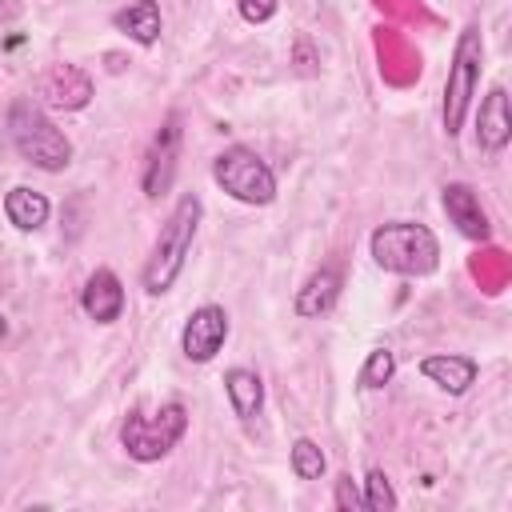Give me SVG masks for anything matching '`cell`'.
I'll return each mask as SVG.
<instances>
[{
	"instance_id": "obj_3",
	"label": "cell",
	"mask_w": 512,
	"mask_h": 512,
	"mask_svg": "<svg viewBox=\"0 0 512 512\" xmlns=\"http://www.w3.org/2000/svg\"><path fill=\"white\" fill-rule=\"evenodd\" d=\"M8 136H12V148L40 172H64L72 164V140L44 116L40 104L24 96L12 100L8 108Z\"/></svg>"
},
{
	"instance_id": "obj_10",
	"label": "cell",
	"mask_w": 512,
	"mask_h": 512,
	"mask_svg": "<svg viewBox=\"0 0 512 512\" xmlns=\"http://www.w3.org/2000/svg\"><path fill=\"white\" fill-rule=\"evenodd\" d=\"M80 308H84L88 320H96V324L120 320V312H124V284H120V276H116L112 268H96V272L84 280Z\"/></svg>"
},
{
	"instance_id": "obj_11",
	"label": "cell",
	"mask_w": 512,
	"mask_h": 512,
	"mask_svg": "<svg viewBox=\"0 0 512 512\" xmlns=\"http://www.w3.org/2000/svg\"><path fill=\"white\" fill-rule=\"evenodd\" d=\"M440 204L448 212V220L468 236V240H488L492 236V224H488V212L480 208V196L468 188V184H444L440 192Z\"/></svg>"
},
{
	"instance_id": "obj_24",
	"label": "cell",
	"mask_w": 512,
	"mask_h": 512,
	"mask_svg": "<svg viewBox=\"0 0 512 512\" xmlns=\"http://www.w3.org/2000/svg\"><path fill=\"white\" fill-rule=\"evenodd\" d=\"M4 336H8V320L0 316V340H4Z\"/></svg>"
},
{
	"instance_id": "obj_19",
	"label": "cell",
	"mask_w": 512,
	"mask_h": 512,
	"mask_svg": "<svg viewBox=\"0 0 512 512\" xmlns=\"http://www.w3.org/2000/svg\"><path fill=\"white\" fill-rule=\"evenodd\" d=\"M324 468H328V460H324L320 444L308 440V436H300V440L292 444V472H296V480H320Z\"/></svg>"
},
{
	"instance_id": "obj_12",
	"label": "cell",
	"mask_w": 512,
	"mask_h": 512,
	"mask_svg": "<svg viewBox=\"0 0 512 512\" xmlns=\"http://www.w3.org/2000/svg\"><path fill=\"white\" fill-rule=\"evenodd\" d=\"M420 372L436 384V388H444L448 396H464L472 384H476V372H480V364L472 360V356H456V352H436V356H424L420 360Z\"/></svg>"
},
{
	"instance_id": "obj_20",
	"label": "cell",
	"mask_w": 512,
	"mask_h": 512,
	"mask_svg": "<svg viewBox=\"0 0 512 512\" xmlns=\"http://www.w3.org/2000/svg\"><path fill=\"white\" fill-rule=\"evenodd\" d=\"M364 508H368V512H392V508H396L392 480H388L380 468H372L368 480H364Z\"/></svg>"
},
{
	"instance_id": "obj_7",
	"label": "cell",
	"mask_w": 512,
	"mask_h": 512,
	"mask_svg": "<svg viewBox=\"0 0 512 512\" xmlns=\"http://www.w3.org/2000/svg\"><path fill=\"white\" fill-rule=\"evenodd\" d=\"M224 340H228V312H224L220 304L196 308V312L188 316L184 332H180V348H184V356H188L192 364L216 360V352L224 348Z\"/></svg>"
},
{
	"instance_id": "obj_1",
	"label": "cell",
	"mask_w": 512,
	"mask_h": 512,
	"mask_svg": "<svg viewBox=\"0 0 512 512\" xmlns=\"http://www.w3.org/2000/svg\"><path fill=\"white\" fill-rule=\"evenodd\" d=\"M200 212H204V204H200L196 192H184V196L172 204V212H168V220L160 224V236H156V244H152V256H148V264H144V272H140V284H144L148 296H164V292L176 284V276L184 272V260H188L192 240H196Z\"/></svg>"
},
{
	"instance_id": "obj_8",
	"label": "cell",
	"mask_w": 512,
	"mask_h": 512,
	"mask_svg": "<svg viewBox=\"0 0 512 512\" xmlns=\"http://www.w3.org/2000/svg\"><path fill=\"white\" fill-rule=\"evenodd\" d=\"M176 152H180V116L172 112V116L160 124V132H156V140H152V148H148L144 176H140L144 196L168 192V184H172V176H176Z\"/></svg>"
},
{
	"instance_id": "obj_18",
	"label": "cell",
	"mask_w": 512,
	"mask_h": 512,
	"mask_svg": "<svg viewBox=\"0 0 512 512\" xmlns=\"http://www.w3.org/2000/svg\"><path fill=\"white\" fill-rule=\"evenodd\" d=\"M392 376H396V352H392V348H372L368 360L360 364L356 384H360L364 392H372V388H384Z\"/></svg>"
},
{
	"instance_id": "obj_13",
	"label": "cell",
	"mask_w": 512,
	"mask_h": 512,
	"mask_svg": "<svg viewBox=\"0 0 512 512\" xmlns=\"http://www.w3.org/2000/svg\"><path fill=\"white\" fill-rule=\"evenodd\" d=\"M44 96L52 108H64V112H76L92 100V80L72 68V64H56L48 76H44Z\"/></svg>"
},
{
	"instance_id": "obj_22",
	"label": "cell",
	"mask_w": 512,
	"mask_h": 512,
	"mask_svg": "<svg viewBox=\"0 0 512 512\" xmlns=\"http://www.w3.org/2000/svg\"><path fill=\"white\" fill-rule=\"evenodd\" d=\"M240 16L248 24H264L276 16V0H240Z\"/></svg>"
},
{
	"instance_id": "obj_2",
	"label": "cell",
	"mask_w": 512,
	"mask_h": 512,
	"mask_svg": "<svg viewBox=\"0 0 512 512\" xmlns=\"http://www.w3.org/2000/svg\"><path fill=\"white\" fill-rule=\"evenodd\" d=\"M368 248H372V260L384 272H396V276H428L440 264L436 232L428 224H416V220H388V224H380L368 236Z\"/></svg>"
},
{
	"instance_id": "obj_17",
	"label": "cell",
	"mask_w": 512,
	"mask_h": 512,
	"mask_svg": "<svg viewBox=\"0 0 512 512\" xmlns=\"http://www.w3.org/2000/svg\"><path fill=\"white\" fill-rule=\"evenodd\" d=\"M336 296H340V272L336 268H320L296 292V316H320V312H328L336 304Z\"/></svg>"
},
{
	"instance_id": "obj_9",
	"label": "cell",
	"mask_w": 512,
	"mask_h": 512,
	"mask_svg": "<svg viewBox=\"0 0 512 512\" xmlns=\"http://www.w3.org/2000/svg\"><path fill=\"white\" fill-rule=\"evenodd\" d=\"M512 140V108H508V92L496 84L488 88V96L480 100V112H476V148L496 156L504 152Z\"/></svg>"
},
{
	"instance_id": "obj_15",
	"label": "cell",
	"mask_w": 512,
	"mask_h": 512,
	"mask_svg": "<svg viewBox=\"0 0 512 512\" xmlns=\"http://www.w3.org/2000/svg\"><path fill=\"white\" fill-rule=\"evenodd\" d=\"M48 212H52V204H48V196L44 192H36V188H12L8 196H4V216H8V224L12 228H20V232H36L44 220H48Z\"/></svg>"
},
{
	"instance_id": "obj_5",
	"label": "cell",
	"mask_w": 512,
	"mask_h": 512,
	"mask_svg": "<svg viewBox=\"0 0 512 512\" xmlns=\"http://www.w3.org/2000/svg\"><path fill=\"white\" fill-rule=\"evenodd\" d=\"M184 432H188V408H184L180 400H168V404H160L152 416H144L140 408L128 412L124 424H120V444H124V452H128L132 460L152 464V460L168 456V452L180 444Z\"/></svg>"
},
{
	"instance_id": "obj_14",
	"label": "cell",
	"mask_w": 512,
	"mask_h": 512,
	"mask_svg": "<svg viewBox=\"0 0 512 512\" xmlns=\"http://www.w3.org/2000/svg\"><path fill=\"white\" fill-rule=\"evenodd\" d=\"M112 24H116L128 40H136V44H144V48H152V44L160 40V28H164L156 0H132L128 8H120V12L112 16Z\"/></svg>"
},
{
	"instance_id": "obj_23",
	"label": "cell",
	"mask_w": 512,
	"mask_h": 512,
	"mask_svg": "<svg viewBox=\"0 0 512 512\" xmlns=\"http://www.w3.org/2000/svg\"><path fill=\"white\" fill-rule=\"evenodd\" d=\"M20 16V4H12V0H0V24L4 20H16Z\"/></svg>"
},
{
	"instance_id": "obj_6",
	"label": "cell",
	"mask_w": 512,
	"mask_h": 512,
	"mask_svg": "<svg viewBox=\"0 0 512 512\" xmlns=\"http://www.w3.org/2000/svg\"><path fill=\"white\" fill-rule=\"evenodd\" d=\"M212 180L240 204H272L276 200V176L272 168L244 144L224 148L212 160Z\"/></svg>"
},
{
	"instance_id": "obj_16",
	"label": "cell",
	"mask_w": 512,
	"mask_h": 512,
	"mask_svg": "<svg viewBox=\"0 0 512 512\" xmlns=\"http://www.w3.org/2000/svg\"><path fill=\"white\" fill-rule=\"evenodd\" d=\"M224 392H228V404L240 420H252L264 404V380L252 368H228L224 372Z\"/></svg>"
},
{
	"instance_id": "obj_21",
	"label": "cell",
	"mask_w": 512,
	"mask_h": 512,
	"mask_svg": "<svg viewBox=\"0 0 512 512\" xmlns=\"http://www.w3.org/2000/svg\"><path fill=\"white\" fill-rule=\"evenodd\" d=\"M336 508H344V512H356V508H364V496L356 492L352 476H340V480H336Z\"/></svg>"
},
{
	"instance_id": "obj_4",
	"label": "cell",
	"mask_w": 512,
	"mask_h": 512,
	"mask_svg": "<svg viewBox=\"0 0 512 512\" xmlns=\"http://www.w3.org/2000/svg\"><path fill=\"white\" fill-rule=\"evenodd\" d=\"M480 64H484V36L476 24H468L460 36H456V48H452V64H448V80H444V136H460L464 128V116L472 108V96H476V84H480Z\"/></svg>"
}]
</instances>
